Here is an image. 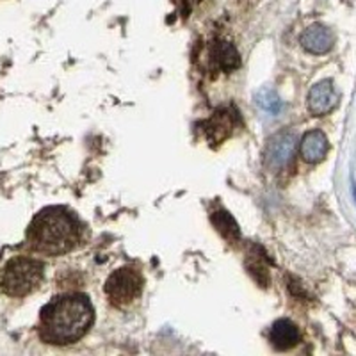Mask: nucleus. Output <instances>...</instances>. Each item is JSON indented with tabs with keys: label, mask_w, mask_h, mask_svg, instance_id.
<instances>
[{
	"label": "nucleus",
	"mask_w": 356,
	"mask_h": 356,
	"mask_svg": "<svg viewBox=\"0 0 356 356\" xmlns=\"http://www.w3.org/2000/svg\"><path fill=\"white\" fill-rule=\"evenodd\" d=\"M255 102L257 106H259L264 113L269 114V116H278V114L282 113V109H284V104H282V100H280V97L276 95L275 89L271 88L260 89L259 93L255 95Z\"/></svg>",
	"instance_id": "obj_12"
},
{
	"label": "nucleus",
	"mask_w": 356,
	"mask_h": 356,
	"mask_svg": "<svg viewBox=\"0 0 356 356\" xmlns=\"http://www.w3.org/2000/svg\"><path fill=\"white\" fill-rule=\"evenodd\" d=\"M269 340L280 351H287V349L294 348L300 342V330L292 321L280 319L273 324L271 333H269Z\"/></svg>",
	"instance_id": "obj_8"
},
{
	"label": "nucleus",
	"mask_w": 356,
	"mask_h": 356,
	"mask_svg": "<svg viewBox=\"0 0 356 356\" xmlns=\"http://www.w3.org/2000/svg\"><path fill=\"white\" fill-rule=\"evenodd\" d=\"M212 56H214V61L218 63L219 70H225V72H232L239 66V52L235 50L234 44L227 43V41H221L214 47L212 50Z\"/></svg>",
	"instance_id": "obj_11"
},
{
	"label": "nucleus",
	"mask_w": 356,
	"mask_h": 356,
	"mask_svg": "<svg viewBox=\"0 0 356 356\" xmlns=\"http://www.w3.org/2000/svg\"><path fill=\"white\" fill-rule=\"evenodd\" d=\"M81 241V222L63 207L44 209L29 228V243L49 255L68 253Z\"/></svg>",
	"instance_id": "obj_2"
},
{
	"label": "nucleus",
	"mask_w": 356,
	"mask_h": 356,
	"mask_svg": "<svg viewBox=\"0 0 356 356\" xmlns=\"http://www.w3.org/2000/svg\"><path fill=\"white\" fill-rule=\"evenodd\" d=\"M300 41L301 47L307 52L321 56V54H326L332 50L333 43H335V36H333V33L328 27H324L321 24H314L301 34Z\"/></svg>",
	"instance_id": "obj_7"
},
{
	"label": "nucleus",
	"mask_w": 356,
	"mask_h": 356,
	"mask_svg": "<svg viewBox=\"0 0 356 356\" xmlns=\"http://www.w3.org/2000/svg\"><path fill=\"white\" fill-rule=\"evenodd\" d=\"M339 106V93L332 81L317 82L308 93V109L314 116H324Z\"/></svg>",
	"instance_id": "obj_6"
},
{
	"label": "nucleus",
	"mask_w": 356,
	"mask_h": 356,
	"mask_svg": "<svg viewBox=\"0 0 356 356\" xmlns=\"http://www.w3.org/2000/svg\"><path fill=\"white\" fill-rule=\"evenodd\" d=\"M41 280H43V264L34 259L18 257L6 266L0 278V287L8 296L24 298L40 287Z\"/></svg>",
	"instance_id": "obj_3"
},
{
	"label": "nucleus",
	"mask_w": 356,
	"mask_h": 356,
	"mask_svg": "<svg viewBox=\"0 0 356 356\" xmlns=\"http://www.w3.org/2000/svg\"><path fill=\"white\" fill-rule=\"evenodd\" d=\"M211 221L216 228H218L219 234L225 237L230 244H235L237 241L241 239V232H239V225L235 222V219L228 214L227 211H219L214 212L211 216Z\"/></svg>",
	"instance_id": "obj_10"
},
{
	"label": "nucleus",
	"mask_w": 356,
	"mask_h": 356,
	"mask_svg": "<svg viewBox=\"0 0 356 356\" xmlns=\"http://www.w3.org/2000/svg\"><path fill=\"white\" fill-rule=\"evenodd\" d=\"M353 196H355V203H356V184L353 182Z\"/></svg>",
	"instance_id": "obj_13"
},
{
	"label": "nucleus",
	"mask_w": 356,
	"mask_h": 356,
	"mask_svg": "<svg viewBox=\"0 0 356 356\" xmlns=\"http://www.w3.org/2000/svg\"><path fill=\"white\" fill-rule=\"evenodd\" d=\"M296 134L282 132L273 136L266 146V164L271 170H282L292 161L296 152Z\"/></svg>",
	"instance_id": "obj_5"
},
{
	"label": "nucleus",
	"mask_w": 356,
	"mask_h": 356,
	"mask_svg": "<svg viewBox=\"0 0 356 356\" xmlns=\"http://www.w3.org/2000/svg\"><path fill=\"white\" fill-rule=\"evenodd\" d=\"M328 154V138L326 134L321 130H312L305 134L303 141H301V157L310 164L321 162Z\"/></svg>",
	"instance_id": "obj_9"
},
{
	"label": "nucleus",
	"mask_w": 356,
	"mask_h": 356,
	"mask_svg": "<svg viewBox=\"0 0 356 356\" xmlns=\"http://www.w3.org/2000/svg\"><path fill=\"white\" fill-rule=\"evenodd\" d=\"M93 319V307L86 296H59L41 310V339L56 346L73 344L88 333Z\"/></svg>",
	"instance_id": "obj_1"
},
{
	"label": "nucleus",
	"mask_w": 356,
	"mask_h": 356,
	"mask_svg": "<svg viewBox=\"0 0 356 356\" xmlns=\"http://www.w3.org/2000/svg\"><path fill=\"white\" fill-rule=\"evenodd\" d=\"M143 285H145V280L138 269L122 267L107 278L106 294L114 307H129L141 296Z\"/></svg>",
	"instance_id": "obj_4"
}]
</instances>
